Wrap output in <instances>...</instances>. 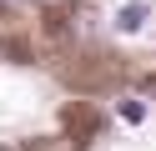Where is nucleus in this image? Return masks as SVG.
<instances>
[{"label": "nucleus", "instance_id": "3", "mask_svg": "<svg viewBox=\"0 0 156 151\" xmlns=\"http://www.w3.org/2000/svg\"><path fill=\"white\" fill-rule=\"evenodd\" d=\"M0 151H5V146H0Z\"/></svg>", "mask_w": 156, "mask_h": 151}, {"label": "nucleus", "instance_id": "1", "mask_svg": "<svg viewBox=\"0 0 156 151\" xmlns=\"http://www.w3.org/2000/svg\"><path fill=\"white\" fill-rule=\"evenodd\" d=\"M146 20H151V0H126V5H116L111 25H116V35H141Z\"/></svg>", "mask_w": 156, "mask_h": 151}, {"label": "nucleus", "instance_id": "2", "mask_svg": "<svg viewBox=\"0 0 156 151\" xmlns=\"http://www.w3.org/2000/svg\"><path fill=\"white\" fill-rule=\"evenodd\" d=\"M116 111H121V121H126V126H141V121L151 116V101H146V96H126Z\"/></svg>", "mask_w": 156, "mask_h": 151}]
</instances>
